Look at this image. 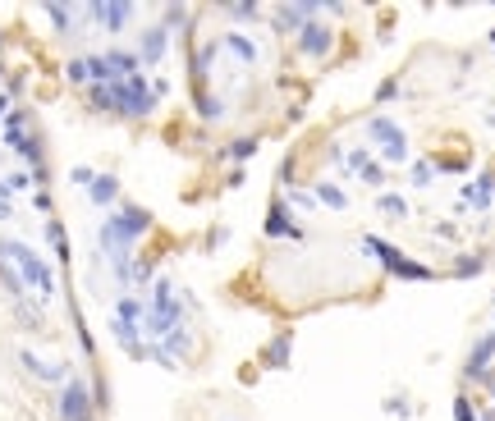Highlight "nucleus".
Returning <instances> with one entry per match:
<instances>
[{"instance_id":"1","label":"nucleus","mask_w":495,"mask_h":421,"mask_svg":"<svg viewBox=\"0 0 495 421\" xmlns=\"http://www.w3.org/2000/svg\"><path fill=\"white\" fill-rule=\"evenodd\" d=\"M92 101L101 105V110H120V115H152L157 110V87L142 83L138 78H120V83H106V87H92Z\"/></svg>"},{"instance_id":"2","label":"nucleus","mask_w":495,"mask_h":421,"mask_svg":"<svg viewBox=\"0 0 495 421\" xmlns=\"http://www.w3.org/2000/svg\"><path fill=\"white\" fill-rule=\"evenodd\" d=\"M152 229V215L142 207H124L120 215H110V220L101 224V252L110 261H124L133 248V238H142V233Z\"/></svg>"},{"instance_id":"3","label":"nucleus","mask_w":495,"mask_h":421,"mask_svg":"<svg viewBox=\"0 0 495 421\" xmlns=\"http://www.w3.org/2000/svg\"><path fill=\"white\" fill-rule=\"evenodd\" d=\"M0 257H5V261H14L18 279H23L28 289H37L42 298H51V293H55V275H51V266H46V261L37 257L33 248H28V243L5 238V243H0Z\"/></svg>"},{"instance_id":"4","label":"nucleus","mask_w":495,"mask_h":421,"mask_svg":"<svg viewBox=\"0 0 495 421\" xmlns=\"http://www.w3.org/2000/svg\"><path fill=\"white\" fill-rule=\"evenodd\" d=\"M142 321H147V335L152 339H165L170 330L183 325V307H179V293H174L170 279H157V289H152V307L142 311Z\"/></svg>"},{"instance_id":"5","label":"nucleus","mask_w":495,"mask_h":421,"mask_svg":"<svg viewBox=\"0 0 495 421\" xmlns=\"http://www.w3.org/2000/svg\"><path fill=\"white\" fill-rule=\"evenodd\" d=\"M363 248H367V252H372V257H376V261H381V266H385V270H390V275H394V279H431V275H436V270H431V266H422V261H409V257H404V252H399V248H394V243H385V238H376V233H367V238H363Z\"/></svg>"},{"instance_id":"6","label":"nucleus","mask_w":495,"mask_h":421,"mask_svg":"<svg viewBox=\"0 0 495 421\" xmlns=\"http://www.w3.org/2000/svg\"><path fill=\"white\" fill-rule=\"evenodd\" d=\"M367 138L381 146V161H385V165H404V161H409V138H404V129H399L394 120L376 115V120L367 124Z\"/></svg>"},{"instance_id":"7","label":"nucleus","mask_w":495,"mask_h":421,"mask_svg":"<svg viewBox=\"0 0 495 421\" xmlns=\"http://www.w3.org/2000/svg\"><path fill=\"white\" fill-rule=\"evenodd\" d=\"M5 146H9V151H18L28 165H33V179L42 174V151H37V138L28 133L23 110H9V120H5Z\"/></svg>"},{"instance_id":"8","label":"nucleus","mask_w":495,"mask_h":421,"mask_svg":"<svg viewBox=\"0 0 495 421\" xmlns=\"http://www.w3.org/2000/svg\"><path fill=\"white\" fill-rule=\"evenodd\" d=\"M60 421H92V398L83 380H69L60 394Z\"/></svg>"},{"instance_id":"9","label":"nucleus","mask_w":495,"mask_h":421,"mask_svg":"<svg viewBox=\"0 0 495 421\" xmlns=\"http://www.w3.org/2000/svg\"><path fill=\"white\" fill-rule=\"evenodd\" d=\"M491 357H495V330H487V335L472 344V352H468V367H463V376L468 380H482L491 371Z\"/></svg>"},{"instance_id":"10","label":"nucleus","mask_w":495,"mask_h":421,"mask_svg":"<svg viewBox=\"0 0 495 421\" xmlns=\"http://www.w3.org/2000/svg\"><path fill=\"white\" fill-rule=\"evenodd\" d=\"M330 28H322V23H303L298 28V46H303V55H326L330 51Z\"/></svg>"},{"instance_id":"11","label":"nucleus","mask_w":495,"mask_h":421,"mask_svg":"<svg viewBox=\"0 0 495 421\" xmlns=\"http://www.w3.org/2000/svg\"><path fill=\"white\" fill-rule=\"evenodd\" d=\"M491 192H495V174H482L477 183H468V188L459 192V211H463V207L487 211V207H491Z\"/></svg>"},{"instance_id":"12","label":"nucleus","mask_w":495,"mask_h":421,"mask_svg":"<svg viewBox=\"0 0 495 421\" xmlns=\"http://www.w3.org/2000/svg\"><path fill=\"white\" fill-rule=\"evenodd\" d=\"M87 14L96 18V23L106 28V33H120L124 23H129V14H133V5H87Z\"/></svg>"},{"instance_id":"13","label":"nucleus","mask_w":495,"mask_h":421,"mask_svg":"<svg viewBox=\"0 0 495 421\" xmlns=\"http://www.w3.org/2000/svg\"><path fill=\"white\" fill-rule=\"evenodd\" d=\"M87 197H92V207H115V202H120V179H115V174H96V179L87 183Z\"/></svg>"},{"instance_id":"14","label":"nucleus","mask_w":495,"mask_h":421,"mask_svg":"<svg viewBox=\"0 0 495 421\" xmlns=\"http://www.w3.org/2000/svg\"><path fill=\"white\" fill-rule=\"evenodd\" d=\"M106 64H110V74H115V78H138L142 55H129V51H106Z\"/></svg>"},{"instance_id":"15","label":"nucleus","mask_w":495,"mask_h":421,"mask_svg":"<svg viewBox=\"0 0 495 421\" xmlns=\"http://www.w3.org/2000/svg\"><path fill=\"white\" fill-rule=\"evenodd\" d=\"M266 233H271V238H298V224L289 220V207H275V211H271Z\"/></svg>"},{"instance_id":"16","label":"nucleus","mask_w":495,"mask_h":421,"mask_svg":"<svg viewBox=\"0 0 495 421\" xmlns=\"http://www.w3.org/2000/svg\"><path fill=\"white\" fill-rule=\"evenodd\" d=\"M165 28H147V37H142V64H157L161 55H165Z\"/></svg>"},{"instance_id":"17","label":"nucleus","mask_w":495,"mask_h":421,"mask_svg":"<svg viewBox=\"0 0 495 421\" xmlns=\"http://www.w3.org/2000/svg\"><path fill=\"white\" fill-rule=\"evenodd\" d=\"M18 362H23V367L33 371L37 380H60V376H64V367H51V362H42L37 352H18Z\"/></svg>"},{"instance_id":"18","label":"nucleus","mask_w":495,"mask_h":421,"mask_svg":"<svg viewBox=\"0 0 495 421\" xmlns=\"http://www.w3.org/2000/svg\"><path fill=\"white\" fill-rule=\"evenodd\" d=\"M225 51H234L244 64H257V46H252V37H244V33H225Z\"/></svg>"},{"instance_id":"19","label":"nucleus","mask_w":495,"mask_h":421,"mask_svg":"<svg viewBox=\"0 0 495 421\" xmlns=\"http://www.w3.org/2000/svg\"><path fill=\"white\" fill-rule=\"evenodd\" d=\"M188 348H193V335H188L183 325H179V330H170V335H165V344H161V352H165L170 362H174V357H183Z\"/></svg>"},{"instance_id":"20","label":"nucleus","mask_w":495,"mask_h":421,"mask_svg":"<svg viewBox=\"0 0 495 421\" xmlns=\"http://www.w3.org/2000/svg\"><path fill=\"white\" fill-rule=\"evenodd\" d=\"M289 344H294V330H285V335L266 348V367H289Z\"/></svg>"},{"instance_id":"21","label":"nucleus","mask_w":495,"mask_h":421,"mask_svg":"<svg viewBox=\"0 0 495 421\" xmlns=\"http://www.w3.org/2000/svg\"><path fill=\"white\" fill-rule=\"evenodd\" d=\"M312 197H317V202H326L330 211H344V207H348V197L335 188V183H317V192H312Z\"/></svg>"},{"instance_id":"22","label":"nucleus","mask_w":495,"mask_h":421,"mask_svg":"<svg viewBox=\"0 0 495 421\" xmlns=\"http://www.w3.org/2000/svg\"><path fill=\"white\" fill-rule=\"evenodd\" d=\"M409 183H413V188H431V183H436V165L431 161H413Z\"/></svg>"},{"instance_id":"23","label":"nucleus","mask_w":495,"mask_h":421,"mask_svg":"<svg viewBox=\"0 0 495 421\" xmlns=\"http://www.w3.org/2000/svg\"><path fill=\"white\" fill-rule=\"evenodd\" d=\"M115 321H124V325H138V321H142V302H138V298H120Z\"/></svg>"},{"instance_id":"24","label":"nucleus","mask_w":495,"mask_h":421,"mask_svg":"<svg viewBox=\"0 0 495 421\" xmlns=\"http://www.w3.org/2000/svg\"><path fill=\"white\" fill-rule=\"evenodd\" d=\"M376 207H381V215H394V220H404V215H409V202H404L399 192H381V202H376Z\"/></svg>"},{"instance_id":"25","label":"nucleus","mask_w":495,"mask_h":421,"mask_svg":"<svg viewBox=\"0 0 495 421\" xmlns=\"http://www.w3.org/2000/svg\"><path fill=\"white\" fill-rule=\"evenodd\" d=\"M46 18H51L60 33H69V28H74V9L69 5H46Z\"/></svg>"},{"instance_id":"26","label":"nucleus","mask_w":495,"mask_h":421,"mask_svg":"<svg viewBox=\"0 0 495 421\" xmlns=\"http://www.w3.org/2000/svg\"><path fill=\"white\" fill-rule=\"evenodd\" d=\"M198 115H202V120H207V124H216L220 115H225V105H220L216 96H198Z\"/></svg>"},{"instance_id":"27","label":"nucleus","mask_w":495,"mask_h":421,"mask_svg":"<svg viewBox=\"0 0 495 421\" xmlns=\"http://www.w3.org/2000/svg\"><path fill=\"white\" fill-rule=\"evenodd\" d=\"M252 151H257V138H239V142H229L225 156H229V161H248Z\"/></svg>"},{"instance_id":"28","label":"nucleus","mask_w":495,"mask_h":421,"mask_svg":"<svg viewBox=\"0 0 495 421\" xmlns=\"http://www.w3.org/2000/svg\"><path fill=\"white\" fill-rule=\"evenodd\" d=\"M344 161H348V170H358V174H363L367 165H372V151H367V146H353V151H348Z\"/></svg>"},{"instance_id":"29","label":"nucleus","mask_w":495,"mask_h":421,"mask_svg":"<svg viewBox=\"0 0 495 421\" xmlns=\"http://www.w3.org/2000/svg\"><path fill=\"white\" fill-rule=\"evenodd\" d=\"M482 266H487L482 257H459L454 261V275H482Z\"/></svg>"},{"instance_id":"30","label":"nucleus","mask_w":495,"mask_h":421,"mask_svg":"<svg viewBox=\"0 0 495 421\" xmlns=\"http://www.w3.org/2000/svg\"><path fill=\"white\" fill-rule=\"evenodd\" d=\"M28 183H37V179H33V170H14V174L5 179V188H9V192H18V188H28Z\"/></svg>"},{"instance_id":"31","label":"nucleus","mask_w":495,"mask_h":421,"mask_svg":"<svg viewBox=\"0 0 495 421\" xmlns=\"http://www.w3.org/2000/svg\"><path fill=\"white\" fill-rule=\"evenodd\" d=\"M363 183H367V188H381V183H385V170H381V165H367V170H363Z\"/></svg>"},{"instance_id":"32","label":"nucleus","mask_w":495,"mask_h":421,"mask_svg":"<svg viewBox=\"0 0 495 421\" xmlns=\"http://www.w3.org/2000/svg\"><path fill=\"white\" fill-rule=\"evenodd\" d=\"M454 421H482V417L472 413V403H468V398H454Z\"/></svg>"},{"instance_id":"33","label":"nucleus","mask_w":495,"mask_h":421,"mask_svg":"<svg viewBox=\"0 0 495 421\" xmlns=\"http://www.w3.org/2000/svg\"><path fill=\"white\" fill-rule=\"evenodd\" d=\"M225 14H229V18H257L261 9H257V5H229Z\"/></svg>"},{"instance_id":"34","label":"nucleus","mask_w":495,"mask_h":421,"mask_svg":"<svg viewBox=\"0 0 495 421\" xmlns=\"http://www.w3.org/2000/svg\"><path fill=\"white\" fill-rule=\"evenodd\" d=\"M394 92H399V83H394V78H390V83H381V92H376V101H390Z\"/></svg>"},{"instance_id":"35","label":"nucleus","mask_w":495,"mask_h":421,"mask_svg":"<svg viewBox=\"0 0 495 421\" xmlns=\"http://www.w3.org/2000/svg\"><path fill=\"white\" fill-rule=\"evenodd\" d=\"M96 179V174L92 170H83V165H79V170H74V183H79V188H87V183H92Z\"/></svg>"},{"instance_id":"36","label":"nucleus","mask_w":495,"mask_h":421,"mask_svg":"<svg viewBox=\"0 0 495 421\" xmlns=\"http://www.w3.org/2000/svg\"><path fill=\"white\" fill-rule=\"evenodd\" d=\"M482 385L491 389V398H495V371H487V376H482Z\"/></svg>"},{"instance_id":"37","label":"nucleus","mask_w":495,"mask_h":421,"mask_svg":"<svg viewBox=\"0 0 495 421\" xmlns=\"http://www.w3.org/2000/svg\"><path fill=\"white\" fill-rule=\"evenodd\" d=\"M14 215V202H0V220H9Z\"/></svg>"},{"instance_id":"38","label":"nucleus","mask_w":495,"mask_h":421,"mask_svg":"<svg viewBox=\"0 0 495 421\" xmlns=\"http://www.w3.org/2000/svg\"><path fill=\"white\" fill-rule=\"evenodd\" d=\"M0 115H9V96H0Z\"/></svg>"}]
</instances>
